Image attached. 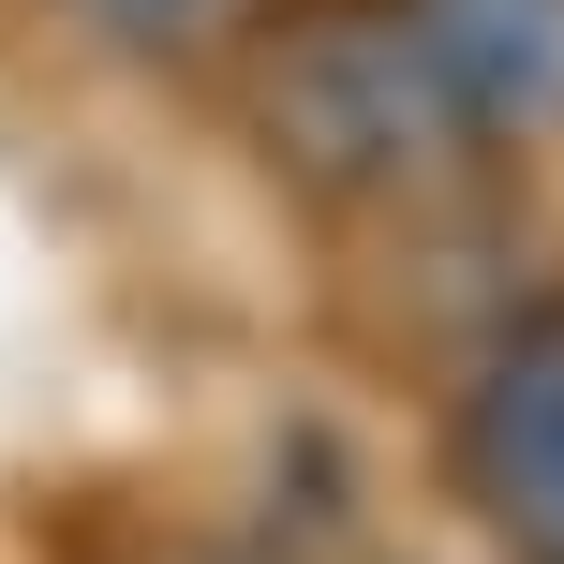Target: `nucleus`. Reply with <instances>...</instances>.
<instances>
[{"label": "nucleus", "instance_id": "f257e3e1", "mask_svg": "<svg viewBox=\"0 0 564 564\" xmlns=\"http://www.w3.org/2000/svg\"><path fill=\"white\" fill-rule=\"evenodd\" d=\"M253 119L312 194H401V178H446L476 149L401 0H312V15H282L268 59H253Z\"/></svg>", "mask_w": 564, "mask_h": 564}, {"label": "nucleus", "instance_id": "f03ea898", "mask_svg": "<svg viewBox=\"0 0 564 564\" xmlns=\"http://www.w3.org/2000/svg\"><path fill=\"white\" fill-rule=\"evenodd\" d=\"M460 490L520 564H564V312H520L460 387Z\"/></svg>", "mask_w": 564, "mask_h": 564}, {"label": "nucleus", "instance_id": "7ed1b4c3", "mask_svg": "<svg viewBox=\"0 0 564 564\" xmlns=\"http://www.w3.org/2000/svg\"><path fill=\"white\" fill-rule=\"evenodd\" d=\"M460 134H564V0H401Z\"/></svg>", "mask_w": 564, "mask_h": 564}, {"label": "nucleus", "instance_id": "20e7f679", "mask_svg": "<svg viewBox=\"0 0 564 564\" xmlns=\"http://www.w3.org/2000/svg\"><path fill=\"white\" fill-rule=\"evenodd\" d=\"M89 15H105L119 45H194V30H224L238 0H89Z\"/></svg>", "mask_w": 564, "mask_h": 564}, {"label": "nucleus", "instance_id": "39448f33", "mask_svg": "<svg viewBox=\"0 0 564 564\" xmlns=\"http://www.w3.org/2000/svg\"><path fill=\"white\" fill-rule=\"evenodd\" d=\"M149 564H238V550H149Z\"/></svg>", "mask_w": 564, "mask_h": 564}]
</instances>
